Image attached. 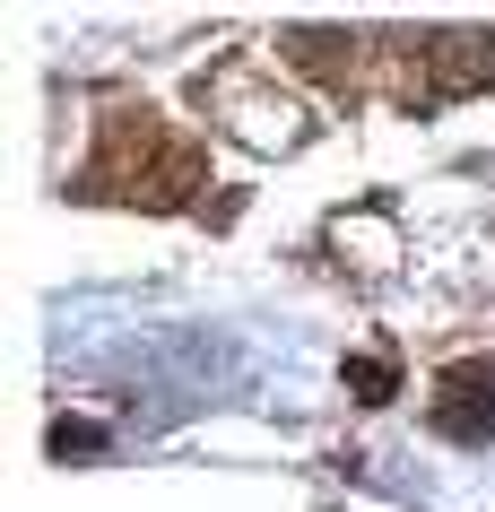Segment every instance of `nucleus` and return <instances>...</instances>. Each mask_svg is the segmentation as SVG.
I'll list each match as a JSON object with an SVG mask.
<instances>
[{"mask_svg": "<svg viewBox=\"0 0 495 512\" xmlns=\"http://www.w3.org/2000/svg\"><path fill=\"white\" fill-rule=\"evenodd\" d=\"M192 183H200L192 139H174L157 113H139V105H113L79 191H96V200H139V209H174V200H192Z\"/></svg>", "mask_w": 495, "mask_h": 512, "instance_id": "f257e3e1", "label": "nucleus"}, {"mask_svg": "<svg viewBox=\"0 0 495 512\" xmlns=\"http://www.w3.org/2000/svg\"><path fill=\"white\" fill-rule=\"evenodd\" d=\"M348 382H357V400H391V365H383V356L348 365Z\"/></svg>", "mask_w": 495, "mask_h": 512, "instance_id": "7ed1b4c3", "label": "nucleus"}, {"mask_svg": "<svg viewBox=\"0 0 495 512\" xmlns=\"http://www.w3.org/2000/svg\"><path fill=\"white\" fill-rule=\"evenodd\" d=\"M435 426L452 443H487L495 434V365H452L435 382Z\"/></svg>", "mask_w": 495, "mask_h": 512, "instance_id": "f03ea898", "label": "nucleus"}]
</instances>
